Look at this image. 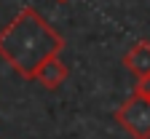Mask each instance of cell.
Returning a JSON list of instances; mask_svg holds the SVG:
<instances>
[{"instance_id":"3","label":"cell","mask_w":150,"mask_h":139,"mask_svg":"<svg viewBox=\"0 0 150 139\" xmlns=\"http://www.w3.org/2000/svg\"><path fill=\"white\" fill-rule=\"evenodd\" d=\"M67 75H70V70H67V64L62 62L59 56H51L48 62L35 72V83H40L46 91H56L64 80H67Z\"/></svg>"},{"instance_id":"4","label":"cell","mask_w":150,"mask_h":139,"mask_svg":"<svg viewBox=\"0 0 150 139\" xmlns=\"http://www.w3.org/2000/svg\"><path fill=\"white\" fill-rule=\"evenodd\" d=\"M123 67L129 72H134L137 78L150 75V43L147 40H137L123 54Z\"/></svg>"},{"instance_id":"6","label":"cell","mask_w":150,"mask_h":139,"mask_svg":"<svg viewBox=\"0 0 150 139\" xmlns=\"http://www.w3.org/2000/svg\"><path fill=\"white\" fill-rule=\"evenodd\" d=\"M56 3H67V0H56Z\"/></svg>"},{"instance_id":"5","label":"cell","mask_w":150,"mask_h":139,"mask_svg":"<svg viewBox=\"0 0 150 139\" xmlns=\"http://www.w3.org/2000/svg\"><path fill=\"white\" fill-rule=\"evenodd\" d=\"M134 94L150 96V75H145V78H137V86H134Z\"/></svg>"},{"instance_id":"2","label":"cell","mask_w":150,"mask_h":139,"mask_svg":"<svg viewBox=\"0 0 150 139\" xmlns=\"http://www.w3.org/2000/svg\"><path fill=\"white\" fill-rule=\"evenodd\" d=\"M115 123L131 139H150V96L131 91L126 102L115 110Z\"/></svg>"},{"instance_id":"1","label":"cell","mask_w":150,"mask_h":139,"mask_svg":"<svg viewBox=\"0 0 150 139\" xmlns=\"http://www.w3.org/2000/svg\"><path fill=\"white\" fill-rule=\"evenodd\" d=\"M62 48L64 37L32 6H24L0 30V59L27 80H35V72L51 56H59Z\"/></svg>"}]
</instances>
